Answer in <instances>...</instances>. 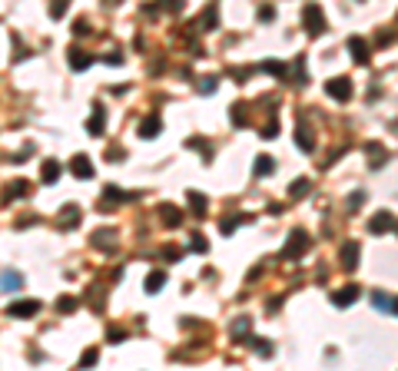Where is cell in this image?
<instances>
[{
	"label": "cell",
	"mask_w": 398,
	"mask_h": 371,
	"mask_svg": "<svg viewBox=\"0 0 398 371\" xmlns=\"http://www.w3.org/2000/svg\"><path fill=\"white\" fill-rule=\"evenodd\" d=\"M103 123H106V110H103V103H96L90 119H87V133L90 136H103Z\"/></svg>",
	"instance_id": "cell-8"
},
{
	"label": "cell",
	"mask_w": 398,
	"mask_h": 371,
	"mask_svg": "<svg viewBox=\"0 0 398 371\" xmlns=\"http://www.w3.org/2000/svg\"><path fill=\"white\" fill-rule=\"evenodd\" d=\"M239 222H246V216H229V219H223V222H219V229H223L226 236H232V232H236V225H239Z\"/></svg>",
	"instance_id": "cell-27"
},
{
	"label": "cell",
	"mask_w": 398,
	"mask_h": 371,
	"mask_svg": "<svg viewBox=\"0 0 398 371\" xmlns=\"http://www.w3.org/2000/svg\"><path fill=\"white\" fill-rule=\"evenodd\" d=\"M23 192H27V186H23V179H17V186H10V189H7V202H10V199H20Z\"/></svg>",
	"instance_id": "cell-31"
},
{
	"label": "cell",
	"mask_w": 398,
	"mask_h": 371,
	"mask_svg": "<svg viewBox=\"0 0 398 371\" xmlns=\"http://www.w3.org/2000/svg\"><path fill=\"white\" fill-rule=\"evenodd\" d=\"M302 27H305V34H309V37H322V34H325V14H322V7H319V3H305Z\"/></svg>",
	"instance_id": "cell-1"
},
{
	"label": "cell",
	"mask_w": 398,
	"mask_h": 371,
	"mask_svg": "<svg viewBox=\"0 0 398 371\" xmlns=\"http://www.w3.org/2000/svg\"><path fill=\"white\" fill-rule=\"evenodd\" d=\"M295 143H299V149H305V152H312V146H315V139H312V133H309V126H305V123H299Z\"/></svg>",
	"instance_id": "cell-17"
},
{
	"label": "cell",
	"mask_w": 398,
	"mask_h": 371,
	"mask_svg": "<svg viewBox=\"0 0 398 371\" xmlns=\"http://www.w3.org/2000/svg\"><path fill=\"white\" fill-rule=\"evenodd\" d=\"M276 136H279V123H276V119H269V123L262 126V139H276Z\"/></svg>",
	"instance_id": "cell-32"
},
{
	"label": "cell",
	"mask_w": 398,
	"mask_h": 371,
	"mask_svg": "<svg viewBox=\"0 0 398 371\" xmlns=\"http://www.w3.org/2000/svg\"><path fill=\"white\" fill-rule=\"evenodd\" d=\"M352 302H359V285H342L339 292H332V305L335 308H348Z\"/></svg>",
	"instance_id": "cell-6"
},
{
	"label": "cell",
	"mask_w": 398,
	"mask_h": 371,
	"mask_svg": "<svg viewBox=\"0 0 398 371\" xmlns=\"http://www.w3.org/2000/svg\"><path fill=\"white\" fill-rule=\"evenodd\" d=\"M216 27H219V10H216V3H209L203 14V30H216Z\"/></svg>",
	"instance_id": "cell-23"
},
{
	"label": "cell",
	"mask_w": 398,
	"mask_h": 371,
	"mask_svg": "<svg viewBox=\"0 0 398 371\" xmlns=\"http://www.w3.org/2000/svg\"><path fill=\"white\" fill-rule=\"evenodd\" d=\"M309 189H312V183L299 176V179H292V186H289V196L292 199H302V196H309Z\"/></svg>",
	"instance_id": "cell-19"
},
{
	"label": "cell",
	"mask_w": 398,
	"mask_h": 371,
	"mask_svg": "<svg viewBox=\"0 0 398 371\" xmlns=\"http://www.w3.org/2000/svg\"><path fill=\"white\" fill-rule=\"evenodd\" d=\"M206 249H209V242L203 236H192V252H206Z\"/></svg>",
	"instance_id": "cell-35"
},
{
	"label": "cell",
	"mask_w": 398,
	"mask_h": 371,
	"mask_svg": "<svg viewBox=\"0 0 398 371\" xmlns=\"http://www.w3.org/2000/svg\"><path fill=\"white\" fill-rule=\"evenodd\" d=\"M37 312H40L37 298H23V302H10V305H7V315L10 318H34Z\"/></svg>",
	"instance_id": "cell-4"
},
{
	"label": "cell",
	"mask_w": 398,
	"mask_h": 371,
	"mask_svg": "<svg viewBox=\"0 0 398 371\" xmlns=\"http://www.w3.org/2000/svg\"><path fill=\"white\" fill-rule=\"evenodd\" d=\"M20 285H23L20 272H14V269H3V292H17Z\"/></svg>",
	"instance_id": "cell-18"
},
{
	"label": "cell",
	"mask_w": 398,
	"mask_h": 371,
	"mask_svg": "<svg viewBox=\"0 0 398 371\" xmlns=\"http://www.w3.org/2000/svg\"><path fill=\"white\" fill-rule=\"evenodd\" d=\"M272 169H276V159H272V156H259V159H256V166H252V172H256V176H269V172H272Z\"/></svg>",
	"instance_id": "cell-21"
},
{
	"label": "cell",
	"mask_w": 398,
	"mask_h": 371,
	"mask_svg": "<svg viewBox=\"0 0 398 371\" xmlns=\"http://www.w3.org/2000/svg\"><path fill=\"white\" fill-rule=\"evenodd\" d=\"M57 176H60V163L57 159H47L43 163V183H57Z\"/></svg>",
	"instance_id": "cell-25"
},
{
	"label": "cell",
	"mask_w": 398,
	"mask_h": 371,
	"mask_svg": "<svg viewBox=\"0 0 398 371\" xmlns=\"http://www.w3.org/2000/svg\"><path fill=\"white\" fill-rule=\"evenodd\" d=\"M73 308H76V302H73V298H67V295L57 302V312H73Z\"/></svg>",
	"instance_id": "cell-34"
},
{
	"label": "cell",
	"mask_w": 398,
	"mask_h": 371,
	"mask_svg": "<svg viewBox=\"0 0 398 371\" xmlns=\"http://www.w3.org/2000/svg\"><path fill=\"white\" fill-rule=\"evenodd\" d=\"M67 7H70V0H53V3H50V17H63Z\"/></svg>",
	"instance_id": "cell-30"
},
{
	"label": "cell",
	"mask_w": 398,
	"mask_h": 371,
	"mask_svg": "<svg viewBox=\"0 0 398 371\" xmlns=\"http://www.w3.org/2000/svg\"><path fill=\"white\" fill-rule=\"evenodd\" d=\"M272 14H276L272 7H262V10H259V17H262V20H272Z\"/></svg>",
	"instance_id": "cell-42"
},
{
	"label": "cell",
	"mask_w": 398,
	"mask_h": 371,
	"mask_svg": "<svg viewBox=\"0 0 398 371\" xmlns=\"http://www.w3.org/2000/svg\"><path fill=\"white\" fill-rule=\"evenodd\" d=\"M309 245H312V239L305 236L302 229H295V232L289 236V245L282 249V259H299V255H302V252L309 249Z\"/></svg>",
	"instance_id": "cell-3"
},
{
	"label": "cell",
	"mask_w": 398,
	"mask_h": 371,
	"mask_svg": "<svg viewBox=\"0 0 398 371\" xmlns=\"http://www.w3.org/2000/svg\"><path fill=\"white\" fill-rule=\"evenodd\" d=\"M362 202H365V192H362V189L359 192H352V196H348V212H355Z\"/></svg>",
	"instance_id": "cell-33"
},
{
	"label": "cell",
	"mask_w": 398,
	"mask_h": 371,
	"mask_svg": "<svg viewBox=\"0 0 398 371\" xmlns=\"http://www.w3.org/2000/svg\"><path fill=\"white\" fill-rule=\"evenodd\" d=\"M292 83H299V86H305V83H309V70H305V56H295V63H292Z\"/></svg>",
	"instance_id": "cell-14"
},
{
	"label": "cell",
	"mask_w": 398,
	"mask_h": 371,
	"mask_svg": "<svg viewBox=\"0 0 398 371\" xmlns=\"http://www.w3.org/2000/svg\"><path fill=\"white\" fill-rule=\"evenodd\" d=\"M163 222H166V225H179V222H183V212H179L176 205L166 202V205H163Z\"/></svg>",
	"instance_id": "cell-24"
},
{
	"label": "cell",
	"mask_w": 398,
	"mask_h": 371,
	"mask_svg": "<svg viewBox=\"0 0 398 371\" xmlns=\"http://www.w3.org/2000/svg\"><path fill=\"white\" fill-rule=\"evenodd\" d=\"M259 70H265V73H276L279 80H285V76H292V70H289L285 63H276V60H262V63H259Z\"/></svg>",
	"instance_id": "cell-13"
},
{
	"label": "cell",
	"mask_w": 398,
	"mask_h": 371,
	"mask_svg": "<svg viewBox=\"0 0 398 371\" xmlns=\"http://www.w3.org/2000/svg\"><path fill=\"white\" fill-rule=\"evenodd\" d=\"M93 60H96L93 53H83V50H70V70H76V73H80V70H87V67H90Z\"/></svg>",
	"instance_id": "cell-11"
},
{
	"label": "cell",
	"mask_w": 398,
	"mask_h": 371,
	"mask_svg": "<svg viewBox=\"0 0 398 371\" xmlns=\"http://www.w3.org/2000/svg\"><path fill=\"white\" fill-rule=\"evenodd\" d=\"M159 126H163L159 116H150V119L139 123V136H143V139H156V136H159Z\"/></svg>",
	"instance_id": "cell-12"
},
{
	"label": "cell",
	"mask_w": 398,
	"mask_h": 371,
	"mask_svg": "<svg viewBox=\"0 0 398 371\" xmlns=\"http://www.w3.org/2000/svg\"><path fill=\"white\" fill-rule=\"evenodd\" d=\"M76 34H90V27H87V20H76V27H73Z\"/></svg>",
	"instance_id": "cell-41"
},
{
	"label": "cell",
	"mask_w": 398,
	"mask_h": 371,
	"mask_svg": "<svg viewBox=\"0 0 398 371\" xmlns=\"http://www.w3.org/2000/svg\"><path fill=\"white\" fill-rule=\"evenodd\" d=\"M110 341H113V345H120V341H123V328H110Z\"/></svg>",
	"instance_id": "cell-38"
},
{
	"label": "cell",
	"mask_w": 398,
	"mask_h": 371,
	"mask_svg": "<svg viewBox=\"0 0 398 371\" xmlns=\"http://www.w3.org/2000/svg\"><path fill=\"white\" fill-rule=\"evenodd\" d=\"M359 259H362V249H359V242H345V245H342V252H339V262H342V269H345V272H352V269L359 265Z\"/></svg>",
	"instance_id": "cell-5"
},
{
	"label": "cell",
	"mask_w": 398,
	"mask_h": 371,
	"mask_svg": "<svg viewBox=\"0 0 398 371\" xmlns=\"http://www.w3.org/2000/svg\"><path fill=\"white\" fill-rule=\"evenodd\" d=\"M163 282H166V272H150V275H146V282H143V288H146L150 295H156V292L163 288Z\"/></svg>",
	"instance_id": "cell-16"
},
{
	"label": "cell",
	"mask_w": 398,
	"mask_h": 371,
	"mask_svg": "<svg viewBox=\"0 0 398 371\" xmlns=\"http://www.w3.org/2000/svg\"><path fill=\"white\" fill-rule=\"evenodd\" d=\"M190 205H192V212H196V216L203 219V216H206V205H209V199L203 196V192H190Z\"/></svg>",
	"instance_id": "cell-22"
},
{
	"label": "cell",
	"mask_w": 398,
	"mask_h": 371,
	"mask_svg": "<svg viewBox=\"0 0 398 371\" xmlns=\"http://www.w3.org/2000/svg\"><path fill=\"white\" fill-rule=\"evenodd\" d=\"M76 222H80V209H76V205H63V212H60V225L73 229Z\"/></svg>",
	"instance_id": "cell-20"
},
{
	"label": "cell",
	"mask_w": 398,
	"mask_h": 371,
	"mask_svg": "<svg viewBox=\"0 0 398 371\" xmlns=\"http://www.w3.org/2000/svg\"><path fill=\"white\" fill-rule=\"evenodd\" d=\"M216 90V76H206L203 83H199V93H212Z\"/></svg>",
	"instance_id": "cell-37"
},
{
	"label": "cell",
	"mask_w": 398,
	"mask_h": 371,
	"mask_svg": "<svg viewBox=\"0 0 398 371\" xmlns=\"http://www.w3.org/2000/svg\"><path fill=\"white\" fill-rule=\"evenodd\" d=\"M123 156H126V152H123V149H110V156H106V159H110V163H116V159H123Z\"/></svg>",
	"instance_id": "cell-39"
},
{
	"label": "cell",
	"mask_w": 398,
	"mask_h": 371,
	"mask_svg": "<svg viewBox=\"0 0 398 371\" xmlns=\"http://www.w3.org/2000/svg\"><path fill=\"white\" fill-rule=\"evenodd\" d=\"M246 328H249V318H239V321H232V335H236V338L246 332Z\"/></svg>",
	"instance_id": "cell-36"
},
{
	"label": "cell",
	"mask_w": 398,
	"mask_h": 371,
	"mask_svg": "<svg viewBox=\"0 0 398 371\" xmlns=\"http://www.w3.org/2000/svg\"><path fill=\"white\" fill-rule=\"evenodd\" d=\"M392 315H398V298H395V308H392Z\"/></svg>",
	"instance_id": "cell-44"
},
{
	"label": "cell",
	"mask_w": 398,
	"mask_h": 371,
	"mask_svg": "<svg viewBox=\"0 0 398 371\" xmlns=\"http://www.w3.org/2000/svg\"><path fill=\"white\" fill-rule=\"evenodd\" d=\"M70 172H73L76 179H90V176H93V163H90L87 156H73V159H70Z\"/></svg>",
	"instance_id": "cell-10"
},
{
	"label": "cell",
	"mask_w": 398,
	"mask_h": 371,
	"mask_svg": "<svg viewBox=\"0 0 398 371\" xmlns=\"http://www.w3.org/2000/svg\"><path fill=\"white\" fill-rule=\"evenodd\" d=\"M388 229H395V216H392V212H379V216L368 222V232H372V236H381V232H388Z\"/></svg>",
	"instance_id": "cell-9"
},
{
	"label": "cell",
	"mask_w": 398,
	"mask_h": 371,
	"mask_svg": "<svg viewBox=\"0 0 398 371\" xmlns=\"http://www.w3.org/2000/svg\"><path fill=\"white\" fill-rule=\"evenodd\" d=\"M106 63H113V67H116V63H123V53H110V56H106Z\"/></svg>",
	"instance_id": "cell-43"
},
{
	"label": "cell",
	"mask_w": 398,
	"mask_h": 371,
	"mask_svg": "<svg viewBox=\"0 0 398 371\" xmlns=\"http://www.w3.org/2000/svg\"><path fill=\"white\" fill-rule=\"evenodd\" d=\"M249 345H256V352L262 354V358H269V354H272V345H269L265 338H249Z\"/></svg>",
	"instance_id": "cell-28"
},
{
	"label": "cell",
	"mask_w": 398,
	"mask_h": 371,
	"mask_svg": "<svg viewBox=\"0 0 398 371\" xmlns=\"http://www.w3.org/2000/svg\"><path fill=\"white\" fill-rule=\"evenodd\" d=\"M96 358H100V352H96V348H87V352L80 354V368H90V365H96Z\"/></svg>",
	"instance_id": "cell-29"
},
{
	"label": "cell",
	"mask_w": 398,
	"mask_h": 371,
	"mask_svg": "<svg viewBox=\"0 0 398 371\" xmlns=\"http://www.w3.org/2000/svg\"><path fill=\"white\" fill-rule=\"evenodd\" d=\"M392 40H395V34H392V30H388V34L381 30V34H379V43H392Z\"/></svg>",
	"instance_id": "cell-40"
},
{
	"label": "cell",
	"mask_w": 398,
	"mask_h": 371,
	"mask_svg": "<svg viewBox=\"0 0 398 371\" xmlns=\"http://www.w3.org/2000/svg\"><path fill=\"white\" fill-rule=\"evenodd\" d=\"M325 93H329L332 100L345 103V100H352V80H348V76H332V80L325 83Z\"/></svg>",
	"instance_id": "cell-2"
},
{
	"label": "cell",
	"mask_w": 398,
	"mask_h": 371,
	"mask_svg": "<svg viewBox=\"0 0 398 371\" xmlns=\"http://www.w3.org/2000/svg\"><path fill=\"white\" fill-rule=\"evenodd\" d=\"M113 229H100V232H96L93 236V245L96 249H103V252H110V249H113Z\"/></svg>",
	"instance_id": "cell-15"
},
{
	"label": "cell",
	"mask_w": 398,
	"mask_h": 371,
	"mask_svg": "<svg viewBox=\"0 0 398 371\" xmlns=\"http://www.w3.org/2000/svg\"><path fill=\"white\" fill-rule=\"evenodd\" d=\"M372 305H375L379 312H392V308H395V298H388V295H381V292H375V295H372Z\"/></svg>",
	"instance_id": "cell-26"
},
{
	"label": "cell",
	"mask_w": 398,
	"mask_h": 371,
	"mask_svg": "<svg viewBox=\"0 0 398 371\" xmlns=\"http://www.w3.org/2000/svg\"><path fill=\"white\" fill-rule=\"evenodd\" d=\"M348 53H352V60H355V63H362V67L372 60V53H368V43H365L362 37H348Z\"/></svg>",
	"instance_id": "cell-7"
}]
</instances>
